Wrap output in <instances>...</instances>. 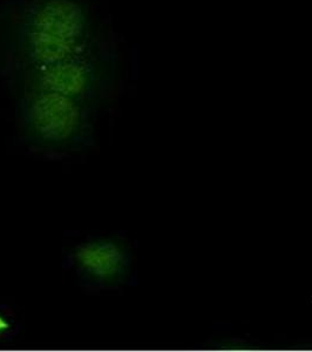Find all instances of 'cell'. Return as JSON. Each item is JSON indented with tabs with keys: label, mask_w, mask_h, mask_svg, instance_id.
<instances>
[{
	"label": "cell",
	"mask_w": 312,
	"mask_h": 352,
	"mask_svg": "<svg viewBox=\"0 0 312 352\" xmlns=\"http://www.w3.org/2000/svg\"><path fill=\"white\" fill-rule=\"evenodd\" d=\"M16 96L21 138L38 152L80 151L92 144L96 109L82 101L47 91H21Z\"/></svg>",
	"instance_id": "obj_2"
},
{
	"label": "cell",
	"mask_w": 312,
	"mask_h": 352,
	"mask_svg": "<svg viewBox=\"0 0 312 352\" xmlns=\"http://www.w3.org/2000/svg\"><path fill=\"white\" fill-rule=\"evenodd\" d=\"M79 276L98 287H115L129 276L131 252L116 237H99L78 244L69 252Z\"/></svg>",
	"instance_id": "obj_4"
},
{
	"label": "cell",
	"mask_w": 312,
	"mask_h": 352,
	"mask_svg": "<svg viewBox=\"0 0 312 352\" xmlns=\"http://www.w3.org/2000/svg\"><path fill=\"white\" fill-rule=\"evenodd\" d=\"M109 44L86 0H11L0 8V74L6 78Z\"/></svg>",
	"instance_id": "obj_1"
},
{
	"label": "cell",
	"mask_w": 312,
	"mask_h": 352,
	"mask_svg": "<svg viewBox=\"0 0 312 352\" xmlns=\"http://www.w3.org/2000/svg\"><path fill=\"white\" fill-rule=\"evenodd\" d=\"M8 79L13 93H59L98 111L115 96L120 81V60L112 43L81 56L24 69Z\"/></svg>",
	"instance_id": "obj_3"
},
{
	"label": "cell",
	"mask_w": 312,
	"mask_h": 352,
	"mask_svg": "<svg viewBox=\"0 0 312 352\" xmlns=\"http://www.w3.org/2000/svg\"><path fill=\"white\" fill-rule=\"evenodd\" d=\"M11 329V324L8 318L0 314V337L4 336L5 333Z\"/></svg>",
	"instance_id": "obj_5"
}]
</instances>
